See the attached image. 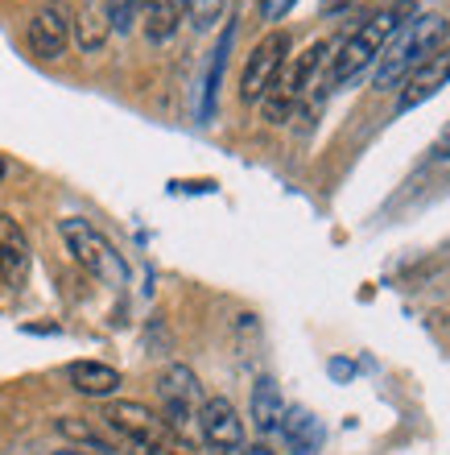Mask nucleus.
<instances>
[{
	"label": "nucleus",
	"instance_id": "1",
	"mask_svg": "<svg viewBox=\"0 0 450 455\" xmlns=\"http://www.w3.org/2000/svg\"><path fill=\"white\" fill-rule=\"evenodd\" d=\"M414 12H417L414 0H392V4H384L380 12L364 17V21H359L356 29L343 37V42H339V50L331 54L327 84H331V87H347L351 79H359L372 62H380V54H384V46L392 42V34H397V29H401Z\"/></svg>",
	"mask_w": 450,
	"mask_h": 455
},
{
	"label": "nucleus",
	"instance_id": "2",
	"mask_svg": "<svg viewBox=\"0 0 450 455\" xmlns=\"http://www.w3.org/2000/svg\"><path fill=\"white\" fill-rule=\"evenodd\" d=\"M446 37H450V21L442 12H414V17L392 34L384 54H380L376 87H401L414 67H422L434 50L446 46Z\"/></svg>",
	"mask_w": 450,
	"mask_h": 455
},
{
	"label": "nucleus",
	"instance_id": "3",
	"mask_svg": "<svg viewBox=\"0 0 450 455\" xmlns=\"http://www.w3.org/2000/svg\"><path fill=\"white\" fill-rule=\"evenodd\" d=\"M331 67V42H310L302 54H294V59H285L281 75L272 79V87L264 92V120L269 124H281V120H289V112L302 104V100L310 96V87L319 84V75Z\"/></svg>",
	"mask_w": 450,
	"mask_h": 455
},
{
	"label": "nucleus",
	"instance_id": "4",
	"mask_svg": "<svg viewBox=\"0 0 450 455\" xmlns=\"http://www.w3.org/2000/svg\"><path fill=\"white\" fill-rule=\"evenodd\" d=\"M59 232H62L67 252L75 257V265H83V274H91L95 282H104V286H124V282H129L124 257H120L116 244H112L91 220L67 216V220H59Z\"/></svg>",
	"mask_w": 450,
	"mask_h": 455
},
{
	"label": "nucleus",
	"instance_id": "5",
	"mask_svg": "<svg viewBox=\"0 0 450 455\" xmlns=\"http://www.w3.org/2000/svg\"><path fill=\"white\" fill-rule=\"evenodd\" d=\"M99 419H104L129 447H137L141 455L178 451V447H174V431H170L166 422H162V414L149 410L145 402H124V397H120V402H107Z\"/></svg>",
	"mask_w": 450,
	"mask_h": 455
},
{
	"label": "nucleus",
	"instance_id": "6",
	"mask_svg": "<svg viewBox=\"0 0 450 455\" xmlns=\"http://www.w3.org/2000/svg\"><path fill=\"white\" fill-rule=\"evenodd\" d=\"M157 397H162V422H166L174 439L178 435H190L199 427V410H202V385L199 377L186 369V364H170L157 377Z\"/></svg>",
	"mask_w": 450,
	"mask_h": 455
},
{
	"label": "nucleus",
	"instance_id": "7",
	"mask_svg": "<svg viewBox=\"0 0 450 455\" xmlns=\"http://www.w3.org/2000/svg\"><path fill=\"white\" fill-rule=\"evenodd\" d=\"M285 59H289V34L285 29H269V34L252 46L244 71H240V100L244 104H261L264 92L272 87V79L281 75Z\"/></svg>",
	"mask_w": 450,
	"mask_h": 455
},
{
	"label": "nucleus",
	"instance_id": "8",
	"mask_svg": "<svg viewBox=\"0 0 450 455\" xmlns=\"http://www.w3.org/2000/svg\"><path fill=\"white\" fill-rule=\"evenodd\" d=\"M199 439L211 455H240L244 451V419L227 397H207L199 410Z\"/></svg>",
	"mask_w": 450,
	"mask_h": 455
},
{
	"label": "nucleus",
	"instance_id": "9",
	"mask_svg": "<svg viewBox=\"0 0 450 455\" xmlns=\"http://www.w3.org/2000/svg\"><path fill=\"white\" fill-rule=\"evenodd\" d=\"M25 42L34 50L37 59H62L67 46H71V9L62 0H46L42 9L29 17V29H25Z\"/></svg>",
	"mask_w": 450,
	"mask_h": 455
},
{
	"label": "nucleus",
	"instance_id": "10",
	"mask_svg": "<svg viewBox=\"0 0 450 455\" xmlns=\"http://www.w3.org/2000/svg\"><path fill=\"white\" fill-rule=\"evenodd\" d=\"M446 84H450V46H442V50H434L422 67L409 71V79L401 84V96H397V112L422 108V104L438 96Z\"/></svg>",
	"mask_w": 450,
	"mask_h": 455
},
{
	"label": "nucleus",
	"instance_id": "11",
	"mask_svg": "<svg viewBox=\"0 0 450 455\" xmlns=\"http://www.w3.org/2000/svg\"><path fill=\"white\" fill-rule=\"evenodd\" d=\"M29 261H34V252H29L25 228L17 224L9 212H0V277H4L9 286H25Z\"/></svg>",
	"mask_w": 450,
	"mask_h": 455
},
{
	"label": "nucleus",
	"instance_id": "12",
	"mask_svg": "<svg viewBox=\"0 0 450 455\" xmlns=\"http://www.w3.org/2000/svg\"><path fill=\"white\" fill-rule=\"evenodd\" d=\"M277 431H281L285 447L294 455H319L322 443H327V427H322V419L310 414L306 406H285V419Z\"/></svg>",
	"mask_w": 450,
	"mask_h": 455
},
{
	"label": "nucleus",
	"instance_id": "13",
	"mask_svg": "<svg viewBox=\"0 0 450 455\" xmlns=\"http://www.w3.org/2000/svg\"><path fill=\"white\" fill-rule=\"evenodd\" d=\"M186 17V0H141V29L149 46H170Z\"/></svg>",
	"mask_w": 450,
	"mask_h": 455
},
{
	"label": "nucleus",
	"instance_id": "14",
	"mask_svg": "<svg viewBox=\"0 0 450 455\" xmlns=\"http://www.w3.org/2000/svg\"><path fill=\"white\" fill-rule=\"evenodd\" d=\"M67 381H71L75 394L83 397H112L124 385V377L104 360H75V364H67Z\"/></svg>",
	"mask_w": 450,
	"mask_h": 455
},
{
	"label": "nucleus",
	"instance_id": "15",
	"mask_svg": "<svg viewBox=\"0 0 450 455\" xmlns=\"http://www.w3.org/2000/svg\"><path fill=\"white\" fill-rule=\"evenodd\" d=\"M249 414H252V427H257L261 435H272L277 427H281V419H285V397H281V385L272 381V377H261V381L252 385Z\"/></svg>",
	"mask_w": 450,
	"mask_h": 455
},
{
	"label": "nucleus",
	"instance_id": "16",
	"mask_svg": "<svg viewBox=\"0 0 450 455\" xmlns=\"http://www.w3.org/2000/svg\"><path fill=\"white\" fill-rule=\"evenodd\" d=\"M107 34H112V21H107V4L91 0V4H83L79 12H71V37L79 42V50L95 54V50L107 42Z\"/></svg>",
	"mask_w": 450,
	"mask_h": 455
},
{
	"label": "nucleus",
	"instance_id": "17",
	"mask_svg": "<svg viewBox=\"0 0 450 455\" xmlns=\"http://www.w3.org/2000/svg\"><path fill=\"white\" fill-rule=\"evenodd\" d=\"M54 427H59L62 439H71V447H83V451H95V455H112V451H116V447L104 439V431H95L87 419H71V414H67V419H59Z\"/></svg>",
	"mask_w": 450,
	"mask_h": 455
},
{
	"label": "nucleus",
	"instance_id": "18",
	"mask_svg": "<svg viewBox=\"0 0 450 455\" xmlns=\"http://www.w3.org/2000/svg\"><path fill=\"white\" fill-rule=\"evenodd\" d=\"M232 25L224 29V37H219V46H215V59H211V71H207V96H202V116H211L215 108V92H219V79H224V62H227V50H232Z\"/></svg>",
	"mask_w": 450,
	"mask_h": 455
},
{
	"label": "nucleus",
	"instance_id": "19",
	"mask_svg": "<svg viewBox=\"0 0 450 455\" xmlns=\"http://www.w3.org/2000/svg\"><path fill=\"white\" fill-rule=\"evenodd\" d=\"M227 12V0H186V21L199 29V34H207V29H215V25L224 21Z\"/></svg>",
	"mask_w": 450,
	"mask_h": 455
},
{
	"label": "nucleus",
	"instance_id": "20",
	"mask_svg": "<svg viewBox=\"0 0 450 455\" xmlns=\"http://www.w3.org/2000/svg\"><path fill=\"white\" fill-rule=\"evenodd\" d=\"M294 4H297V0H261V17H264V21H281Z\"/></svg>",
	"mask_w": 450,
	"mask_h": 455
},
{
	"label": "nucleus",
	"instance_id": "21",
	"mask_svg": "<svg viewBox=\"0 0 450 455\" xmlns=\"http://www.w3.org/2000/svg\"><path fill=\"white\" fill-rule=\"evenodd\" d=\"M356 4H367V0H331V9H327V12H339V9H356Z\"/></svg>",
	"mask_w": 450,
	"mask_h": 455
},
{
	"label": "nucleus",
	"instance_id": "22",
	"mask_svg": "<svg viewBox=\"0 0 450 455\" xmlns=\"http://www.w3.org/2000/svg\"><path fill=\"white\" fill-rule=\"evenodd\" d=\"M137 4H141V0H120V17H129V12L137 9Z\"/></svg>",
	"mask_w": 450,
	"mask_h": 455
},
{
	"label": "nucleus",
	"instance_id": "23",
	"mask_svg": "<svg viewBox=\"0 0 450 455\" xmlns=\"http://www.w3.org/2000/svg\"><path fill=\"white\" fill-rule=\"evenodd\" d=\"M54 455H95V451H83V447H62V451H54Z\"/></svg>",
	"mask_w": 450,
	"mask_h": 455
},
{
	"label": "nucleus",
	"instance_id": "24",
	"mask_svg": "<svg viewBox=\"0 0 450 455\" xmlns=\"http://www.w3.org/2000/svg\"><path fill=\"white\" fill-rule=\"evenodd\" d=\"M240 455H277V451H269V447H249V451H240Z\"/></svg>",
	"mask_w": 450,
	"mask_h": 455
},
{
	"label": "nucleus",
	"instance_id": "25",
	"mask_svg": "<svg viewBox=\"0 0 450 455\" xmlns=\"http://www.w3.org/2000/svg\"><path fill=\"white\" fill-rule=\"evenodd\" d=\"M4 174H9V162H4V157H0V182H4Z\"/></svg>",
	"mask_w": 450,
	"mask_h": 455
},
{
	"label": "nucleus",
	"instance_id": "26",
	"mask_svg": "<svg viewBox=\"0 0 450 455\" xmlns=\"http://www.w3.org/2000/svg\"><path fill=\"white\" fill-rule=\"evenodd\" d=\"M442 149H450V132H446V137H442Z\"/></svg>",
	"mask_w": 450,
	"mask_h": 455
},
{
	"label": "nucleus",
	"instance_id": "27",
	"mask_svg": "<svg viewBox=\"0 0 450 455\" xmlns=\"http://www.w3.org/2000/svg\"><path fill=\"white\" fill-rule=\"evenodd\" d=\"M170 455H182V451H170Z\"/></svg>",
	"mask_w": 450,
	"mask_h": 455
}]
</instances>
